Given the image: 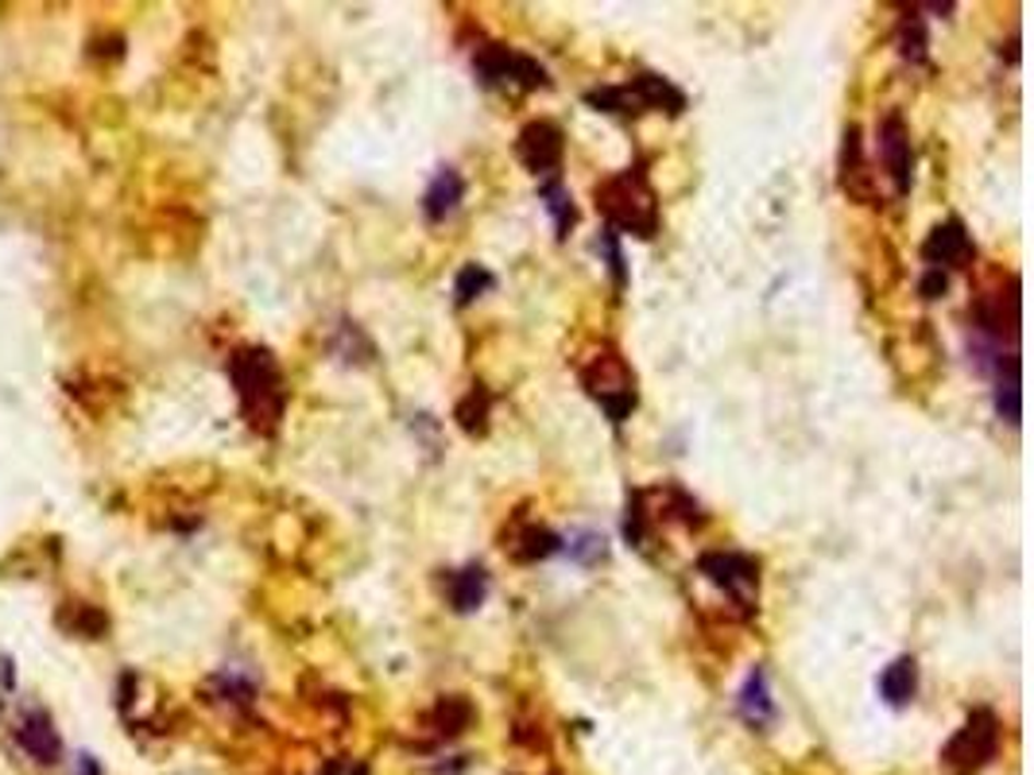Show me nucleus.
I'll use <instances>...</instances> for the list:
<instances>
[{
	"instance_id": "1",
	"label": "nucleus",
	"mask_w": 1034,
	"mask_h": 775,
	"mask_svg": "<svg viewBox=\"0 0 1034 775\" xmlns=\"http://www.w3.org/2000/svg\"><path fill=\"white\" fill-rule=\"evenodd\" d=\"M230 373H233V384H237L245 419L256 431L272 435L283 419V403H287L275 357L268 350H240L237 357H233Z\"/></svg>"
},
{
	"instance_id": "2",
	"label": "nucleus",
	"mask_w": 1034,
	"mask_h": 775,
	"mask_svg": "<svg viewBox=\"0 0 1034 775\" xmlns=\"http://www.w3.org/2000/svg\"><path fill=\"white\" fill-rule=\"evenodd\" d=\"M597 210L609 218V230L636 233V237H655L659 230V206L655 190L647 183L644 167H627L597 187Z\"/></svg>"
},
{
	"instance_id": "3",
	"label": "nucleus",
	"mask_w": 1034,
	"mask_h": 775,
	"mask_svg": "<svg viewBox=\"0 0 1034 775\" xmlns=\"http://www.w3.org/2000/svg\"><path fill=\"white\" fill-rule=\"evenodd\" d=\"M996 752H1000V721H996L992 709H976L957 733H953V741L945 744L941 764L950 767L953 775H973L980 772Z\"/></svg>"
},
{
	"instance_id": "4",
	"label": "nucleus",
	"mask_w": 1034,
	"mask_h": 775,
	"mask_svg": "<svg viewBox=\"0 0 1034 775\" xmlns=\"http://www.w3.org/2000/svg\"><path fill=\"white\" fill-rule=\"evenodd\" d=\"M581 380H586L594 400L609 411V419L616 426L632 415V408H636V376L627 373L620 353H601V357L581 373Z\"/></svg>"
},
{
	"instance_id": "5",
	"label": "nucleus",
	"mask_w": 1034,
	"mask_h": 775,
	"mask_svg": "<svg viewBox=\"0 0 1034 775\" xmlns=\"http://www.w3.org/2000/svg\"><path fill=\"white\" fill-rule=\"evenodd\" d=\"M473 67L484 85L504 82V85H519V90H539V85H547V70L534 59H527V55L508 51L504 43H484V47H477Z\"/></svg>"
},
{
	"instance_id": "6",
	"label": "nucleus",
	"mask_w": 1034,
	"mask_h": 775,
	"mask_svg": "<svg viewBox=\"0 0 1034 775\" xmlns=\"http://www.w3.org/2000/svg\"><path fill=\"white\" fill-rule=\"evenodd\" d=\"M697 571H702L713 586H721L740 609H752V597L755 589H760V563H755L752 554L713 551V554H702Z\"/></svg>"
},
{
	"instance_id": "7",
	"label": "nucleus",
	"mask_w": 1034,
	"mask_h": 775,
	"mask_svg": "<svg viewBox=\"0 0 1034 775\" xmlns=\"http://www.w3.org/2000/svg\"><path fill=\"white\" fill-rule=\"evenodd\" d=\"M516 152L531 175H551L562 163V128L551 125V120H531V125L519 132Z\"/></svg>"
},
{
	"instance_id": "8",
	"label": "nucleus",
	"mask_w": 1034,
	"mask_h": 775,
	"mask_svg": "<svg viewBox=\"0 0 1034 775\" xmlns=\"http://www.w3.org/2000/svg\"><path fill=\"white\" fill-rule=\"evenodd\" d=\"M973 240H968V233H965V225L953 218V222H945V225H938V230L926 237V245H923V256H926V265L930 268H965L968 260H973Z\"/></svg>"
},
{
	"instance_id": "9",
	"label": "nucleus",
	"mask_w": 1034,
	"mask_h": 775,
	"mask_svg": "<svg viewBox=\"0 0 1034 775\" xmlns=\"http://www.w3.org/2000/svg\"><path fill=\"white\" fill-rule=\"evenodd\" d=\"M880 160H883V167H888L891 179H895V190L903 195V190L910 187V137H907V125H903L898 113L883 117V125H880Z\"/></svg>"
},
{
	"instance_id": "10",
	"label": "nucleus",
	"mask_w": 1034,
	"mask_h": 775,
	"mask_svg": "<svg viewBox=\"0 0 1034 775\" xmlns=\"http://www.w3.org/2000/svg\"><path fill=\"white\" fill-rule=\"evenodd\" d=\"M627 102L639 109H667L670 117H679L682 109H686V94H682L679 85H670L662 74H636L632 82L624 85Z\"/></svg>"
},
{
	"instance_id": "11",
	"label": "nucleus",
	"mask_w": 1034,
	"mask_h": 775,
	"mask_svg": "<svg viewBox=\"0 0 1034 775\" xmlns=\"http://www.w3.org/2000/svg\"><path fill=\"white\" fill-rule=\"evenodd\" d=\"M461 195H466V183H461V175L454 167H438V175L431 179V187H426L423 195V213L426 222L438 225L446 222L449 213L461 206Z\"/></svg>"
},
{
	"instance_id": "12",
	"label": "nucleus",
	"mask_w": 1034,
	"mask_h": 775,
	"mask_svg": "<svg viewBox=\"0 0 1034 775\" xmlns=\"http://www.w3.org/2000/svg\"><path fill=\"white\" fill-rule=\"evenodd\" d=\"M918 694V664L915 656H898L891 659L888 667H883L880 674V698L888 702V706H907L910 698Z\"/></svg>"
},
{
	"instance_id": "13",
	"label": "nucleus",
	"mask_w": 1034,
	"mask_h": 775,
	"mask_svg": "<svg viewBox=\"0 0 1034 775\" xmlns=\"http://www.w3.org/2000/svg\"><path fill=\"white\" fill-rule=\"evenodd\" d=\"M740 714H744V721L752 729H763V725L775 721V702L772 691H767V671L763 667H755L744 679V686H740Z\"/></svg>"
},
{
	"instance_id": "14",
	"label": "nucleus",
	"mask_w": 1034,
	"mask_h": 775,
	"mask_svg": "<svg viewBox=\"0 0 1034 775\" xmlns=\"http://www.w3.org/2000/svg\"><path fill=\"white\" fill-rule=\"evenodd\" d=\"M484 597H489V574H484V566H466V571L449 574V606L458 609V613H473V609L484 606Z\"/></svg>"
},
{
	"instance_id": "15",
	"label": "nucleus",
	"mask_w": 1034,
	"mask_h": 775,
	"mask_svg": "<svg viewBox=\"0 0 1034 775\" xmlns=\"http://www.w3.org/2000/svg\"><path fill=\"white\" fill-rule=\"evenodd\" d=\"M508 551L516 563H543V559H551V554L562 551V539L547 528H524L516 539H512Z\"/></svg>"
},
{
	"instance_id": "16",
	"label": "nucleus",
	"mask_w": 1034,
	"mask_h": 775,
	"mask_svg": "<svg viewBox=\"0 0 1034 775\" xmlns=\"http://www.w3.org/2000/svg\"><path fill=\"white\" fill-rule=\"evenodd\" d=\"M20 741H24V749L32 752L35 760H43V764H51V760H59V733L51 729V721L47 717H27L24 729H20Z\"/></svg>"
},
{
	"instance_id": "17",
	"label": "nucleus",
	"mask_w": 1034,
	"mask_h": 775,
	"mask_svg": "<svg viewBox=\"0 0 1034 775\" xmlns=\"http://www.w3.org/2000/svg\"><path fill=\"white\" fill-rule=\"evenodd\" d=\"M562 551L569 554V563L597 566V563H604V559H609V539H604L601 531H594V528H581V531H574L569 539H562Z\"/></svg>"
},
{
	"instance_id": "18",
	"label": "nucleus",
	"mask_w": 1034,
	"mask_h": 775,
	"mask_svg": "<svg viewBox=\"0 0 1034 775\" xmlns=\"http://www.w3.org/2000/svg\"><path fill=\"white\" fill-rule=\"evenodd\" d=\"M996 415L1019 423L1023 408H1019V357H1011L1008 365L996 373Z\"/></svg>"
},
{
	"instance_id": "19",
	"label": "nucleus",
	"mask_w": 1034,
	"mask_h": 775,
	"mask_svg": "<svg viewBox=\"0 0 1034 775\" xmlns=\"http://www.w3.org/2000/svg\"><path fill=\"white\" fill-rule=\"evenodd\" d=\"M539 198H543L547 210H551L559 237H566V233L574 230V222H577V210H574V198H569V190L562 187L559 179H551V183H543V187H539Z\"/></svg>"
},
{
	"instance_id": "20",
	"label": "nucleus",
	"mask_w": 1034,
	"mask_h": 775,
	"mask_svg": "<svg viewBox=\"0 0 1034 775\" xmlns=\"http://www.w3.org/2000/svg\"><path fill=\"white\" fill-rule=\"evenodd\" d=\"M489 408H492V400H489V392H484L481 384H477L473 392L466 396V400L458 403V426L466 431V435H489Z\"/></svg>"
},
{
	"instance_id": "21",
	"label": "nucleus",
	"mask_w": 1034,
	"mask_h": 775,
	"mask_svg": "<svg viewBox=\"0 0 1034 775\" xmlns=\"http://www.w3.org/2000/svg\"><path fill=\"white\" fill-rule=\"evenodd\" d=\"M496 283V275L489 272L484 265H466L458 272V283H454V295H458V307H469L477 295H484V291Z\"/></svg>"
},
{
	"instance_id": "22",
	"label": "nucleus",
	"mask_w": 1034,
	"mask_h": 775,
	"mask_svg": "<svg viewBox=\"0 0 1034 775\" xmlns=\"http://www.w3.org/2000/svg\"><path fill=\"white\" fill-rule=\"evenodd\" d=\"M434 721H438L442 733L454 737V733H461L469 721H473V706H469L466 698H458V694H454V698H442L438 709H434Z\"/></svg>"
},
{
	"instance_id": "23",
	"label": "nucleus",
	"mask_w": 1034,
	"mask_h": 775,
	"mask_svg": "<svg viewBox=\"0 0 1034 775\" xmlns=\"http://www.w3.org/2000/svg\"><path fill=\"white\" fill-rule=\"evenodd\" d=\"M898 51H903V59H910V62L926 59V32H923V20H918L915 12L903 16V24H898Z\"/></svg>"
},
{
	"instance_id": "24",
	"label": "nucleus",
	"mask_w": 1034,
	"mask_h": 775,
	"mask_svg": "<svg viewBox=\"0 0 1034 775\" xmlns=\"http://www.w3.org/2000/svg\"><path fill=\"white\" fill-rule=\"evenodd\" d=\"M597 248H601V256L609 260V272H612V283H616V291H624L627 268H624V248H620V233H616V230H604L601 237H597Z\"/></svg>"
},
{
	"instance_id": "25",
	"label": "nucleus",
	"mask_w": 1034,
	"mask_h": 775,
	"mask_svg": "<svg viewBox=\"0 0 1034 775\" xmlns=\"http://www.w3.org/2000/svg\"><path fill=\"white\" fill-rule=\"evenodd\" d=\"M586 102L601 113H636L632 109V102H627L624 85H601V90H589Z\"/></svg>"
},
{
	"instance_id": "26",
	"label": "nucleus",
	"mask_w": 1034,
	"mask_h": 775,
	"mask_svg": "<svg viewBox=\"0 0 1034 775\" xmlns=\"http://www.w3.org/2000/svg\"><path fill=\"white\" fill-rule=\"evenodd\" d=\"M624 536L632 547H644V493H627V520H624Z\"/></svg>"
},
{
	"instance_id": "27",
	"label": "nucleus",
	"mask_w": 1034,
	"mask_h": 775,
	"mask_svg": "<svg viewBox=\"0 0 1034 775\" xmlns=\"http://www.w3.org/2000/svg\"><path fill=\"white\" fill-rule=\"evenodd\" d=\"M945 287H950V275L945 272H938V268H926V275H923V298H941L945 295Z\"/></svg>"
},
{
	"instance_id": "28",
	"label": "nucleus",
	"mask_w": 1034,
	"mask_h": 775,
	"mask_svg": "<svg viewBox=\"0 0 1034 775\" xmlns=\"http://www.w3.org/2000/svg\"><path fill=\"white\" fill-rule=\"evenodd\" d=\"M322 775H365V764H353V760H333Z\"/></svg>"
}]
</instances>
